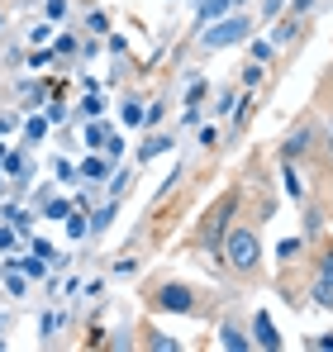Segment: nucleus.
<instances>
[{"label": "nucleus", "instance_id": "c9c22d12", "mask_svg": "<svg viewBox=\"0 0 333 352\" xmlns=\"http://www.w3.org/2000/svg\"><path fill=\"white\" fill-rule=\"evenodd\" d=\"M329 153H333V124H329Z\"/></svg>", "mask_w": 333, "mask_h": 352}, {"label": "nucleus", "instance_id": "dca6fc26", "mask_svg": "<svg viewBox=\"0 0 333 352\" xmlns=\"http://www.w3.org/2000/svg\"><path fill=\"white\" fill-rule=\"evenodd\" d=\"M110 219H114V205H105V210H96L86 224H91V234H105V229H110Z\"/></svg>", "mask_w": 333, "mask_h": 352}, {"label": "nucleus", "instance_id": "2eb2a0df", "mask_svg": "<svg viewBox=\"0 0 333 352\" xmlns=\"http://www.w3.org/2000/svg\"><path fill=\"white\" fill-rule=\"evenodd\" d=\"M81 115H86V119L105 115V96H96V91H86V100H81Z\"/></svg>", "mask_w": 333, "mask_h": 352}, {"label": "nucleus", "instance_id": "58836bf2", "mask_svg": "<svg viewBox=\"0 0 333 352\" xmlns=\"http://www.w3.org/2000/svg\"><path fill=\"white\" fill-rule=\"evenodd\" d=\"M0 157H5V143H0Z\"/></svg>", "mask_w": 333, "mask_h": 352}, {"label": "nucleus", "instance_id": "4468645a", "mask_svg": "<svg viewBox=\"0 0 333 352\" xmlns=\"http://www.w3.org/2000/svg\"><path fill=\"white\" fill-rule=\"evenodd\" d=\"M305 143H310V133H295V138H286V143H281V157H286V162H290V157H300V153H305Z\"/></svg>", "mask_w": 333, "mask_h": 352}, {"label": "nucleus", "instance_id": "e433bc0d", "mask_svg": "<svg viewBox=\"0 0 333 352\" xmlns=\"http://www.w3.org/2000/svg\"><path fill=\"white\" fill-rule=\"evenodd\" d=\"M0 190H5V172H0Z\"/></svg>", "mask_w": 333, "mask_h": 352}, {"label": "nucleus", "instance_id": "a878e982", "mask_svg": "<svg viewBox=\"0 0 333 352\" xmlns=\"http://www.w3.org/2000/svg\"><path fill=\"white\" fill-rule=\"evenodd\" d=\"M86 29H96V34H105V29H110V19H105L100 10H91V14H86Z\"/></svg>", "mask_w": 333, "mask_h": 352}, {"label": "nucleus", "instance_id": "473e14b6", "mask_svg": "<svg viewBox=\"0 0 333 352\" xmlns=\"http://www.w3.org/2000/svg\"><path fill=\"white\" fill-rule=\"evenodd\" d=\"M319 267H324V276L333 281V248H324V262H319Z\"/></svg>", "mask_w": 333, "mask_h": 352}, {"label": "nucleus", "instance_id": "f8f14e48", "mask_svg": "<svg viewBox=\"0 0 333 352\" xmlns=\"http://www.w3.org/2000/svg\"><path fill=\"white\" fill-rule=\"evenodd\" d=\"M0 172L5 176H29V162H24L19 153H10V157H0Z\"/></svg>", "mask_w": 333, "mask_h": 352}, {"label": "nucleus", "instance_id": "f03ea898", "mask_svg": "<svg viewBox=\"0 0 333 352\" xmlns=\"http://www.w3.org/2000/svg\"><path fill=\"white\" fill-rule=\"evenodd\" d=\"M248 29H253V19H248V14H228V19H215V29H205V34H200V43H205V48H210V53H215V48H233V43H243V38H248Z\"/></svg>", "mask_w": 333, "mask_h": 352}, {"label": "nucleus", "instance_id": "ddd939ff", "mask_svg": "<svg viewBox=\"0 0 333 352\" xmlns=\"http://www.w3.org/2000/svg\"><path fill=\"white\" fill-rule=\"evenodd\" d=\"M105 138H110V129H105V124H91V129H86V148H91V153H100V148H105Z\"/></svg>", "mask_w": 333, "mask_h": 352}, {"label": "nucleus", "instance_id": "c756f323", "mask_svg": "<svg viewBox=\"0 0 333 352\" xmlns=\"http://www.w3.org/2000/svg\"><path fill=\"white\" fill-rule=\"evenodd\" d=\"M148 343H153V348H158V352H176V348H181V343H176V338H162V333H153V338H148Z\"/></svg>", "mask_w": 333, "mask_h": 352}, {"label": "nucleus", "instance_id": "f3484780", "mask_svg": "<svg viewBox=\"0 0 333 352\" xmlns=\"http://www.w3.org/2000/svg\"><path fill=\"white\" fill-rule=\"evenodd\" d=\"M67 234H72V238H86V234H91L86 214H76V210H72V214H67Z\"/></svg>", "mask_w": 333, "mask_h": 352}, {"label": "nucleus", "instance_id": "9d476101", "mask_svg": "<svg viewBox=\"0 0 333 352\" xmlns=\"http://www.w3.org/2000/svg\"><path fill=\"white\" fill-rule=\"evenodd\" d=\"M233 0H200V24H210V19H219L224 10H228Z\"/></svg>", "mask_w": 333, "mask_h": 352}, {"label": "nucleus", "instance_id": "a211bd4d", "mask_svg": "<svg viewBox=\"0 0 333 352\" xmlns=\"http://www.w3.org/2000/svg\"><path fill=\"white\" fill-rule=\"evenodd\" d=\"M43 214H48V219H57V224H62V219H67V214H72V200H67V195H62V200H48V210H43Z\"/></svg>", "mask_w": 333, "mask_h": 352}, {"label": "nucleus", "instance_id": "cd10ccee", "mask_svg": "<svg viewBox=\"0 0 333 352\" xmlns=\"http://www.w3.org/2000/svg\"><path fill=\"white\" fill-rule=\"evenodd\" d=\"M34 252H39L43 262H62V257H57V252H53V243H43V238H34Z\"/></svg>", "mask_w": 333, "mask_h": 352}, {"label": "nucleus", "instance_id": "6ab92c4d", "mask_svg": "<svg viewBox=\"0 0 333 352\" xmlns=\"http://www.w3.org/2000/svg\"><path fill=\"white\" fill-rule=\"evenodd\" d=\"M57 181H62V186H76V181H81V172H76V167H72V162H62V157H57Z\"/></svg>", "mask_w": 333, "mask_h": 352}, {"label": "nucleus", "instance_id": "c85d7f7f", "mask_svg": "<svg viewBox=\"0 0 333 352\" xmlns=\"http://www.w3.org/2000/svg\"><path fill=\"white\" fill-rule=\"evenodd\" d=\"M43 10H48V19H67V0H43Z\"/></svg>", "mask_w": 333, "mask_h": 352}, {"label": "nucleus", "instance_id": "f257e3e1", "mask_svg": "<svg viewBox=\"0 0 333 352\" xmlns=\"http://www.w3.org/2000/svg\"><path fill=\"white\" fill-rule=\"evenodd\" d=\"M224 252H228L233 272H257V262H262V243H257L253 229H233V234L224 238Z\"/></svg>", "mask_w": 333, "mask_h": 352}, {"label": "nucleus", "instance_id": "412c9836", "mask_svg": "<svg viewBox=\"0 0 333 352\" xmlns=\"http://www.w3.org/2000/svg\"><path fill=\"white\" fill-rule=\"evenodd\" d=\"M277 257H286V262H295V257H300V238H281Z\"/></svg>", "mask_w": 333, "mask_h": 352}, {"label": "nucleus", "instance_id": "0eeeda50", "mask_svg": "<svg viewBox=\"0 0 333 352\" xmlns=\"http://www.w3.org/2000/svg\"><path fill=\"white\" fill-rule=\"evenodd\" d=\"M166 148H171V138H166V133H153V138L138 148V167H143V162H153V157H162Z\"/></svg>", "mask_w": 333, "mask_h": 352}, {"label": "nucleus", "instance_id": "72a5a7b5", "mask_svg": "<svg viewBox=\"0 0 333 352\" xmlns=\"http://www.w3.org/2000/svg\"><path fill=\"white\" fill-rule=\"evenodd\" d=\"M314 348H324V352H333V333H324V338H314Z\"/></svg>", "mask_w": 333, "mask_h": 352}, {"label": "nucleus", "instance_id": "6e6552de", "mask_svg": "<svg viewBox=\"0 0 333 352\" xmlns=\"http://www.w3.org/2000/svg\"><path fill=\"white\" fill-rule=\"evenodd\" d=\"M219 343L228 352H248V348H253V343L243 338V329H233V324H224V329H219Z\"/></svg>", "mask_w": 333, "mask_h": 352}, {"label": "nucleus", "instance_id": "2f4dec72", "mask_svg": "<svg viewBox=\"0 0 333 352\" xmlns=\"http://www.w3.org/2000/svg\"><path fill=\"white\" fill-rule=\"evenodd\" d=\"M305 10H314V0H295V5H290V19H295V14H305Z\"/></svg>", "mask_w": 333, "mask_h": 352}, {"label": "nucleus", "instance_id": "20e7f679", "mask_svg": "<svg viewBox=\"0 0 333 352\" xmlns=\"http://www.w3.org/2000/svg\"><path fill=\"white\" fill-rule=\"evenodd\" d=\"M158 309H176V314H195V300L186 286H162L158 291Z\"/></svg>", "mask_w": 333, "mask_h": 352}, {"label": "nucleus", "instance_id": "4c0bfd02", "mask_svg": "<svg viewBox=\"0 0 333 352\" xmlns=\"http://www.w3.org/2000/svg\"><path fill=\"white\" fill-rule=\"evenodd\" d=\"M233 5H248V0H233Z\"/></svg>", "mask_w": 333, "mask_h": 352}, {"label": "nucleus", "instance_id": "b1692460", "mask_svg": "<svg viewBox=\"0 0 333 352\" xmlns=\"http://www.w3.org/2000/svg\"><path fill=\"white\" fill-rule=\"evenodd\" d=\"M314 300H319V305H329V309H333V281H329V276H324V281L314 286Z\"/></svg>", "mask_w": 333, "mask_h": 352}, {"label": "nucleus", "instance_id": "5701e85b", "mask_svg": "<svg viewBox=\"0 0 333 352\" xmlns=\"http://www.w3.org/2000/svg\"><path fill=\"white\" fill-rule=\"evenodd\" d=\"M24 133H29L34 143H43V138H48V119H29V129H24Z\"/></svg>", "mask_w": 333, "mask_h": 352}, {"label": "nucleus", "instance_id": "7c9ffc66", "mask_svg": "<svg viewBox=\"0 0 333 352\" xmlns=\"http://www.w3.org/2000/svg\"><path fill=\"white\" fill-rule=\"evenodd\" d=\"M43 119H48V124H62V119H67V105H62V100L48 105V115H43Z\"/></svg>", "mask_w": 333, "mask_h": 352}, {"label": "nucleus", "instance_id": "393cba45", "mask_svg": "<svg viewBox=\"0 0 333 352\" xmlns=\"http://www.w3.org/2000/svg\"><path fill=\"white\" fill-rule=\"evenodd\" d=\"M5 286H10V295H24L29 276H19V272H5Z\"/></svg>", "mask_w": 333, "mask_h": 352}, {"label": "nucleus", "instance_id": "39448f33", "mask_svg": "<svg viewBox=\"0 0 333 352\" xmlns=\"http://www.w3.org/2000/svg\"><path fill=\"white\" fill-rule=\"evenodd\" d=\"M253 329H257V333H253V338H257V348H267V352L281 348V333H277V324H272V314H267V309H257V314H253Z\"/></svg>", "mask_w": 333, "mask_h": 352}, {"label": "nucleus", "instance_id": "4be33fe9", "mask_svg": "<svg viewBox=\"0 0 333 352\" xmlns=\"http://www.w3.org/2000/svg\"><path fill=\"white\" fill-rule=\"evenodd\" d=\"M143 115H148V110H143L138 100H129V105H124V124H129V129H133V124H143Z\"/></svg>", "mask_w": 333, "mask_h": 352}, {"label": "nucleus", "instance_id": "423d86ee", "mask_svg": "<svg viewBox=\"0 0 333 352\" xmlns=\"http://www.w3.org/2000/svg\"><path fill=\"white\" fill-rule=\"evenodd\" d=\"M76 172H81V181H110V157H100V153H96V157H86Z\"/></svg>", "mask_w": 333, "mask_h": 352}, {"label": "nucleus", "instance_id": "7ed1b4c3", "mask_svg": "<svg viewBox=\"0 0 333 352\" xmlns=\"http://www.w3.org/2000/svg\"><path fill=\"white\" fill-rule=\"evenodd\" d=\"M233 210H238V195L228 190L219 205L210 210V224H205V238H210V243H219V238H224V224H228V214H233Z\"/></svg>", "mask_w": 333, "mask_h": 352}, {"label": "nucleus", "instance_id": "aec40b11", "mask_svg": "<svg viewBox=\"0 0 333 352\" xmlns=\"http://www.w3.org/2000/svg\"><path fill=\"white\" fill-rule=\"evenodd\" d=\"M0 214H5V219H10V224H14V229H24V234H29V214H24V210H19V205H5V210H0Z\"/></svg>", "mask_w": 333, "mask_h": 352}, {"label": "nucleus", "instance_id": "9b49d317", "mask_svg": "<svg viewBox=\"0 0 333 352\" xmlns=\"http://www.w3.org/2000/svg\"><path fill=\"white\" fill-rule=\"evenodd\" d=\"M290 38H295V19L286 14V19H281L277 29H272V48H281V43H290Z\"/></svg>", "mask_w": 333, "mask_h": 352}, {"label": "nucleus", "instance_id": "bb28decb", "mask_svg": "<svg viewBox=\"0 0 333 352\" xmlns=\"http://www.w3.org/2000/svg\"><path fill=\"white\" fill-rule=\"evenodd\" d=\"M257 81H262V62H248L243 67V86H257Z\"/></svg>", "mask_w": 333, "mask_h": 352}, {"label": "nucleus", "instance_id": "1a4fd4ad", "mask_svg": "<svg viewBox=\"0 0 333 352\" xmlns=\"http://www.w3.org/2000/svg\"><path fill=\"white\" fill-rule=\"evenodd\" d=\"M281 186H286V195H290V200H300V195H305V186H300V176H295L290 162H286V172H281Z\"/></svg>", "mask_w": 333, "mask_h": 352}, {"label": "nucleus", "instance_id": "f704fd0d", "mask_svg": "<svg viewBox=\"0 0 333 352\" xmlns=\"http://www.w3.org/2000/svg\"><path fill=\"white\" fill-rule=\"evenodd\" d=\"M10 243H14V238H10V229H0V248H10Z\"/></svg>", "mask_w": 333, "mask_h": 352}]
</instances>
